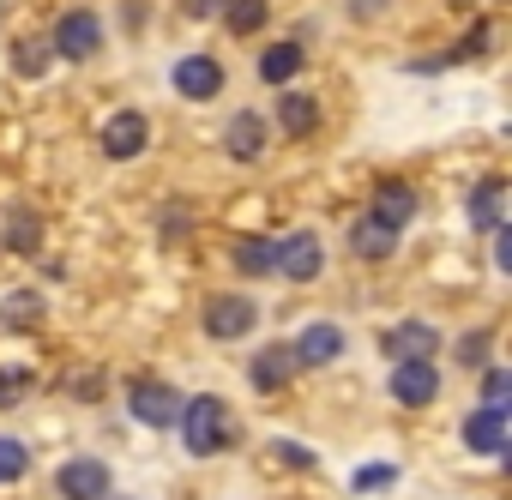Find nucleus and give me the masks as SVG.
Returning <instances> with one entry per match:
<instances>
[{"label":"nucleus","instance_id":"f257e3e1","mask_svg":"<svg viewBox=\"0 0 512 500\" xmlns=\"http://www.w3.org/2000/svg\"><path fill=\"white\" fill-rule=\"evenodd\" d=\"M175 428H181V440H187V452H193V458H211V452H223V440H229V404H223L217 392L181 398Z\"/></svg>","mask_w":512,"mask_h":500},{"label":"nucleus","instance_id":"f03ea898","mask_svg":"<svg viewBox=\"0 0 512 500\" xmlns=\"http://www.w3.org/2000/svg\"><path fill=\"white\" fill-rule=\"evenodd\" d=\"M392 398H398L404 410L434 404V398H440V368H434L428 356H404V362H392Z\"/></svg>","mask_w":512,"mask_h":500},{"label":"nucleus","instance_id":"7ed1b4c3","mask_svg":"<svg viewBox=\"0 0 512 500\" xmlns=\"http://www.w3.org/2000/svg\"><path fill=\"white\" fill-rule=\"evenodd\" d=\"M278 272H284L290 284H314V278L326 272V241H320L314 229H296L290 241H278Z\"/></svg>","mask_w":512,"mask_h":500},{"label":"nucleus","instance_id":"20e7f679","mask_svg":"<svg viewBox=\"0 0 512 500\" xmlns=\"http://www.w3.org/2000/svg\"><path fill=\"white\" fill-rule=\"evenodd\" d=\"M49 49H55L61 61H91V55L103 49V25H97V13H61Z\"/></svg>","mask_w":512,"mask_h":500},{"label":"nucleus","instance_id":"39448f33","mask_svg":"<svg viewBox=\"0 0 512 500\" xmlns=\"http://www.w3.org/2000/svg\"><path fill=\"white\" fill-rule=\"evenodd\" d=\"M127 410H133L145 428H175V416H181V392L163 386V380H133V386H127Z\"/></svg>","mask_w":512,"mask_h":500},{"label":"nucleus","instance_id":"423d86ee","mask_svg":"<svg viewBox=\"0 0 512 500\" xmlns=\"http://www.w3.org/2000/svg\"><path fill=\"white\" fill-rule=\"evenodd\" d=\"M253 320H260V308H253L247 296H211V302H205V332L223 338V344H229V338H247Z\"/></svg>","mask_w":512,"mask_h":500},{"label":"nucleus","instance_id":"0eeeda50","mask_svg":"<svg viewBox=\"0 0 512 500\" xmlns=\"http://www.w3.org/2000/svg\"><path fill=\"white\" fill-rule=\"evenodd\" d=\"M169 79H175V91L193 97V103H211V97L223 91V67H217L211 55H187V61H175Z\"/></svg>","mask_w":512,"mask_h":500},{"label":"nucleus","instance_id":"6e6552de","mask_svg":"<svg viewBox=\"0 0 512 500\" xmlns=\"http://www.w3.org/2000/svg\"><path fill=\"white\" fill-rule=\"evenodd\" d=\"M145 139H151V127H145V115H139V109H121V115H109V121H103V157H115V163L139 157V151H145Z\"/></svg>","mask_w":512,"mask_h":500},{"label":"nucleus","instance_id":"1a4fd4ad","mask_svg":"<svg viewBox=\"0 0 512 500\" xmlns=\"http://www.w3.org/2000/svg\"><path fill=\"white\" fill-rule=\"evenodd\" d=\"M55 488L67 500H103L109 494V464L103 458H67L61 476H55Z\"/></svg>","mask_w":512,"mask_h":500},{"label":"nucleus","instance_id":"9d476101","mask_svg":"<svg viewBox=\"0 0 512 500\" xmlns=\"http://www.w3.org/2000/svg\"><path fill=\"white\" fill-rule=\"evenodd\" d=\"M290 356H296V368H326V362L344 356V332H338L332 320H314V326L290 344Z\"/></svg>","mask_w":512,"mask_h":500},{"label":"nucleus","instance_id":"9b49d317","mask_svg":"<svg viewBox=\"0 0 512 500\" xmlns=\"http://www.w3.org/2000/svg\"><path fill=\"white\" fill-rule=\"evenodd\" d=\"M464 446L470 452H488V458H506V410L500 404H482L464 416Z\"/></svg>","mask_w":512,"mask_h":500},{"label":"nucleus","instance_id":"f8f14e48","mask_svg":"<svg viewBox=\"0 0 512 500\" xmlns=\"http://www.w3.org/2000/svg\"><path fill=\"white\" fill-rule=\"evenodd\" d=\"M266 121L260 115H253V109H241L235 121H229V133H223V145H229V157H241V163H253V157H260L266 151Z\"/></svg>","mask_w":512,"mask_h":500},{"label":"nucleus","instance_id":"ddd939ff","mask_svg":"<svg viewBox=\"0 0 512 500\" xmlns=\"http://www.w3.org/2000/svg\"><path fill=\"white\" fill-rule=\"evenodd\" d=\"M500 205H506V181H500V175H482V181L470 187V229H482V235H488L494 223H506V217H500Z\"/></svg>","mask_w":512,"mask_h":500},{"label":"nucleus","instance_id":"4468645a","mask_svg":"<svg viewBox=\"0 0 512 500\" xmlns=\"http://www.w3.org/2000/svg\"><path fill=\"white\" fill-rule=\"evenodd\" d=\"M374 217L392 223V229L416 223V187H404V181H380V187H374Z\"/></svg>","mask_w":512,"mask_h":500},{"label":"nucleus","instance_id":"2eb2a0df","mask_svg":"<svg viewBox=\"0 0 512 500\" xmlns=\"http://www.w3.org/2000/svg\"><path fill=\"white\" fill-rule=\"evenodd\" d=\"M290 374H296V356H290V344H272V350H260V356L247 362V380L260 386V392H278Z\"/></svg>","mask_w":512,"mask_h":500},{"label":"nucleus","instance_id":"dca6fc26","mask_svg":"<svg viewBox=\"0 0 512 500\" xmlns=\"http://www.w3.org/2000/svg\"><path fill=\"white\" fill-rule=\"evenodd\" d=\"M235 272H241V278H272V272H278V241H272V235L235 241Z\"/></svg>","mask_w":512,"mask_h":500},{"label":"nucleus","instance_id":"f3484780","mask_svg":"<svg viewBox=\"0 0 512 500\" xmlns=\"http://www.w3.org/2000/svg\"><path fill=\"white\" fill-rule=\"evenodd\" d=\"M350 247H356L362 260H392V247H398V229H392V223H380V217L368 211V217L350 229Z\"/></svg>","mask_w":512,"mask_h":500},{"label":"nucleus","instance_id":"a211bd4d","mask_svg":"<svg viewBox=\"0 0 512 500\" xmlns=\"http://www.w3.org/2000/svg\"><path fill=\"white\" fill-rule=\"evenodd\" d=\"M434 326H422V320H404V326H392L386 332V356L392 362H404V356H434Z\"/></svg>","mask_w":512,"mask_h":500},{"label":"nucleus","instance_id":"6ab92c4d","mask_svg":"<svg viewBox=\"0 0 512 500\" xmlns=\"http://www.w3.org/2000/svg\"><path fill=\"white\" fill-rule=\"evenodd\" d=\"M266 13H272V0H223V7H217L223 31H235V37L266 31Z\"/></svg>","mask_w":512,"mask_h":500},{"label":"nucleus","instance_id":"aec40b11","mask_svg":"<svg viewBox=\"0 0 512 500\" xmlns=\"http://www.w3.org/2000/svg\"><path fill=\"white\" fill-rule=\"evenodd\" d=\"M278 127H284L290 139H308V133L320 127V103L302 97V91H284V103H278Z\"/></svg>","mask_w":512,"mask_h":500},{"label":"nucleus","instance_id":"412c9836","mask_svg":"<svg viewBox=\"0 0 512 500\" xmlns=\"http://www.w3.org/2000/svg\"><path fill=\"white\" fill-rule=\"evenodd\" d=\"M302 73V43H272L266 55H260V79L266 85H284V79H296Z\"/></svg>","mask_w":512,"mask_h":500},{"label":"nucleus","instance_id":"4be33fe9","mask_svg":"<svg viewBox=\"0 0 512 500\" xmlns=\"http://www.w3.org/2000/svg\"><path fill=\"white\" fill-rule=\"evenodd\" d=\"M0 320H7V326H19V332H25V326H37V320H43V296H31V290H13L7 302H0Z\"/></svg>","mask_w":512,"mask_h":500},{"label":"nucleus","instance_id":"5701e85b","mask_svg":"<svg viewBox=\"0 0 512 500\" xmlns=\"http://www.w3.org/2000/svg\"><path fill=\"white\" fill-rule=\"evenodd\" d=\"M31 470V446L13 440V434H0V482H19Z\"/></svg>","mask_w":512,"mask_h":500},{"label":"nucleus","instance_id":"b1692460","mask_svg":"<svg viewBox=\"0 0 512 500\" xmlns=\"http://www.w3.org/2000/svg\"><path fill=\"white\" fill-rule=\"evenodd\" d=\"M31 386H37V374L25 362H0V404H19Z\"/></svg>","mask_w":512,"mask_h":500},{"label":"nucleus","instance_id":"393cba45","mask_svg":"<svg viewBox=\"0 0 512 500\" xmlns=\"http://www.w3.org/2000/svg\"><path fill=\"white\" fill-rule=\"evenodd\" d=\"M506 398H512V374L500 362H482V404H500L506 410Z\"/></svg>","mask_w":512,"mask_h":500},{"label":"nucleus","instance_id":"a878e982","mask_svg":"<svg viewBox=\"0 0 512 500\" xmlns=\"http://www.w3.org/2000/svg\"><path fill=\"white\" fill-rule=\"evenodd\" d=\"M49 55H55L49 43H19V49H13V67H19L25 79H43V67H49Z\"/></svg>","mask_w":512,"mask_h":500},{"label":"nucleus","instance_id":"bb28decb","mask_svg":"<svg viewBox=\"0 0 512 500\" xmlns=\"http://www.w3.org/2000/svg\"><path fill=\"white\" fill-rule=\"evenodd\" d=\"M7 241L19 247V254H37V241H43L37 217H31V211H13V229H7Z\"/></svg>","mask_w":512,"mask_h":500},{"label":"nucleus","instance_id":"cd10ccee","mask_svg":"<svg viewBox=\"0 0 512 500\" xmlns=\"http://www.w3.org/2000/svg\"><path fill=\"white\" fill-rule=\"evenodd\" d=\"M350 482H356V494H374V488H392V482H398V464H362V470H356Z\"/></svg>","mask_w":512,"mask_h":500},{"label":"nucleus","instance_id":"c85d7f7f","mask_svg":"<svg viewBox=\"0 0 512 500\" xmlns=\"http://www.w3.org/2000/svg\"><path fill=\"white\" fill-rule=\"evenodd\" d=\"M266 458H284V464H296V470H308V464H314V452H308V446H296V440H272V446H266Z\"/></svg>","mask_w":512,"mask_h":500},{"label":"nucleus","instance_id":"c756f323","mask_svg":"<svg viewBox=\"0 0 512 500\" xmlns=\"http://www.w3.org/2000/svg\"><path fill=\"white\" fill-rule=\"evenodd\" d=\"M458 362L482 368V362H488V332H470V338H458Z\"/></svg>","mask_w":512,"mask_h":500},{"label":"nucleus","instance_id":"7c9ffc66","mask_svg":"<svg viewBox=\"0 0 512 500\" xmlns=\"http://www.w3.org/2000/svg\"><path fill=\"white\" fill-rule=\"evenodd\" d=\"M488 235H494V266H500V272H512V235H506V223H494Z\"/></svg>","mask_w":512,"mask_h":500},{"label":"nucleus","instance_id":"2f4dec72","mask_svg":"<svg viewBox=\"0 0 512 500\" xmlns=\"http://www.w3.org/2000/svg\"><path fill=\"white\" fill-rule=\"evenodd\" d=\"M217 7H223V0H181L187 19H217Z\"/></svg>","mask_w":512,"mask_h":500},{"label":"nucleus","instance_id":"473e14b6","mask_svg":"<svg viewBox=\"0 0 512 500\" xmlns=\"http://www.w3.org/2000/svg\"><path fill=\"white\" fill-rule=\"evenodd\" d=\"M163 235H169V241L187 235V211H163Z\"/></svg>","mask_w":512,"mask_h":500},{"label":"nucleus","instance_id":"72a5a7b5","mask_svg":"<svg viewBox=\"0 0 512 500\" xmlns=\"http://www.w3.org/2000/svg\"><path fill=\"white\" fill-rule=\"evenodd\" d=\"M103 500H109V494H103Z\"/></svg>","mask_w":512,"mask_h":500}]
</instances>
